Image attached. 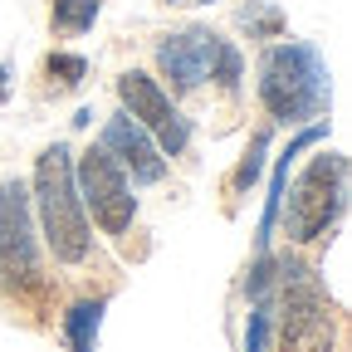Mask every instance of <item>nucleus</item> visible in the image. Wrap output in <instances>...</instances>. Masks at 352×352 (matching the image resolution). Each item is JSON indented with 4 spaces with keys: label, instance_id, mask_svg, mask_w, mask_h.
<instances>
[{
    "label": "nucleus",
    "instance_id": "1",
    "mask_svg": "<svg viewBox=\"0 0 352 352\" xmlns=\"http://www.w3.org/2000/svg\"><path fill=\"white\" fill-rule=\"evenodd\" d=\"M259 103L274 122H303V118H323L333 103V83H328V59L303 39H284L274 50H264L259 59Z\"/></svg>",
    "mask_w": 352,
    "mask_h": 352
},
{
    "label": "nucleus",
    "instance_id": "2",
    "mask_svg": "<svg viewBox=\"0 0 352 352\" xmlns=\"http://www.w3.org/2000/svg\"><path fill=\"white\" fill-rule=\"evenodd\" d=\"M30 201L39 206V230H44L50 254L59 264H83L88 250H94V235H88V215H83V201H78V186H74V152L64 142L39 152Z\"/></svg>",
    "mask_w": 352,
    "mask_h": 352
},
{
    "label": "nucleus",
    "instance_id": "3",
    "mask_svg": "<svg viewBox=\"0 0 352 352\" xmlns=\"http://www.w3.org/2000/svg\"><path fill=\"white\" fill-rule=\"evenodd\" d=\"M347 206V157L342 152H318L298 171V182L289 191V210H279L284 235L294 245H318L338 226V215Z\"/></svg>",
    "mask_w": 352,
    "mask_h": 352
},
{
    "label": "nucleus",
    "instance_id": "4",
    "mask_svg": "<svg viewBox=\"0 0 352 352\" xmlns=\"http://www.w3.org/2000/svg\"><path fill=\"white\" fill-rule=\"evenodd\" d=\"M50 279L39 264V240H34V210L25 182H0V294L25 303L44 298Z\"/></svg>",
    "mask_w": 352,
    "mask_h": 352
},
{
    "label": "nucleus",
    "instance_id": "5",
    "mask_svg": "<svg viewBox=\"0 0 352 352\" xmlns=\"http://www.w3.org/2000/svg\"><path fill=\"white\" fill-rule=\"evenodd\" d=\"M284 289V333L279 352H338V314L318 284V274L298 259L274 264Z\"/></svg>",
    "mask_w": 352,
    "mask_h": 352
},
{
    "label": "nucleus",
    "instance_id": "6",
    "mask_svg": "<svg viewBox=\"0 0 352 352\" xmlns=\"http://www.w3.org/2000/svg\"><path fill=\"white\" fill-rule=\"evenodd\" d=\"M74 186L83 201V215L98 220L103 235H122L138 215V196H132V182L122 176V166L103 152V147H88L74 162Z\"/></svg>",
    "mask_w": 352,
    "mask_h": 352
},
{
    "label": "nucleus",
    "instance_id": "7",
    "mask_svg": "<svg viewBox=\"0 0 352 352\" xmlns=\"http://www.w3.org/2000/svg\"><path fill=\"white\" fill-rule=\"evenodd\" d=\"M118 98H122V113H132L152 132V142L162 147V157H182L191 147V122L182 118V108L162 94V83L152 74H142V69L118 74Z\"/></svg>",
    "mask_w": 352,
    "mask_h": 352
},
{
    "label": "nucleus",
    "instance_id": "8",
    "mask_svg": "<svg viewBox=\"0 0 352 352\" xmlns=\"http://www.w3.org/2000/svg\"><path fill=\"white\" fill-rule=\"evenodd\" d=\"M118 166H122V176H132L138 186H152V182H162L166 176V157H162V147L152 142V132L132 118V113H113L108 122H103V142H98Z\"/></svg>",
    "mask_w": 352,
    "mask_h": 352
},
{
    "label": "nucleus",
    "instance_id": "9",
    "mask_svg": "<svg viewBox=\"0 0 352 352\" xmlns=\"http://www.w3.org/2000/svg\"><path fill=\"white\" fill-rule=\"evenodd\" d=\"M215 50H220V34L206 25H191V30L166 34L157 44V69H162V78H171L176 94H191V88H201L210 78Z\"/></svg>",
    "mask_w": 352,
    "mask_h": 352
},
{
    "label": "nucleus",
    "instance_id": "10",
    "mask_svg": "<svg viewBox=\"0 0 352 352\" xmlns=\"http://www.w3.org/2000/svg\"><path fill=\"white\" fill-rule=\"evenodd\" d=\"M103 308H108V298H78L64 314V342H69V352H94L98 347Z\"/></svg>",
    "mask_w": 352,
    "mask_h": 352
},
{
    "label": "nucleus",
    "instance_id": "11",
    "mask_svg": "<svg viewBox=\"0 0 352 352\" xmlns=\"http://www.w3.org/2000/svg\"><path fill=\"white\" fill-rule=\"evenodd\" d=\"M103 10V0H50V30L54 34H88Z\"/></svg>",
    "mask_w": 352,
    "mask_h": 352
},
{
    "label": "nucleus",
    "instance_id": "12",
    "mask_svg": "<svg viewBox=\"0 0 352 352\" xmlns=\"http://www.w3.org/2000/svg\"><path fill=\"white\" fill-rule=\"evenodd\" d=\"M44 78H50L54 94H69V88H78V83L88 78V59H83V54H64V50H54L50 59H44Z\"/></svg>",
    "mask_w": 352,
    "mask_h": 352
},
{
    "label": "nucleus",
    "instance_id": "13",
    "mask_svg": "<svg viewBox=\"0 0 352 352\" xmlns=\"http://www.w3.org/2000/svg\"><path fill=\"white\" fill-rule=\"evenodd\" d=\"M264 147H270V127H259V132H254L250 147H245V157H240V166H235V176H230V191H235V196H240L245 186L259 182V171H264Z\"/></svg>",
    "mask_w": 352,
    "mask_h": 352
},
{
    "label": "nucleus",
    "instance_id": "14",
    "mask_svg": "<svg viewBox=\"0 0 352 352\" xmlns=\"http://www.w3.org/2000/svg\"><path fill=\"white\" fill-rule=\"evenodd\" d=\"M240 74H245V59H240V50L220 39V50H215V64H210V78H215L220 88H226V94H235V88H240Z\"/></svg>",
    "mask_w": 352,
    "mask_h": 352
},
{
    "label": "nucleus",
    "instance_id": "15",
    "mask_svg": "<svg viewBox=\"0 0 352 352\" xmlns=\"http://www.w3.org/2000/svg\"><path fill=\"white\" fill-rule=\"evenodd\" d=\"M245 25H250V34H259V39H274V34L284 30V15L270 10L264 0H250V6H245Z\"/></svg>",
    "mask_w": 352,
    "mask_h": 352
},
{
    "label": "nucleus",
    "instance_id": "16",
    "mask_svg": "<svg viewBox=\"0 0 352 352\" xmlns=\"http://www.w3.org/2000/svg\"><path fill=\"white\" fill-rule=\"evenodd\" d=\"M264 338H270V303L254 298V308H250V333H245V352H264Z\"/></svg>",
    "mask_w": 352,
    "mask_h": 352
},
{
    "label": "nucleus",
    "instance_id": "17",
    "mask_svg": "<svg viewBox=\"0 0 352 352\" xmlns=\"http://www.w3.org/2000/svg\"><path fill=\"white\" fill-rule=\"evenodd\" d=\"M6 94H10V69L0 64V103H6Z\"/></svg>",
    "mask_w": 352,
    "mask_h": 352
},
{
    "label": "nucleus",
    "instance_id": "18",
    "mask_svg": "<svg viewBox=\"0 0 352 352\" xmlns=\"http://www.w3.org/2000/svg\"><path fill=\"white\" fill-rule=\"evenodd\" d=\"M171 6H182V0H171Z\"/></svg>",
    "mask_w": 352,
    "mask_h": 352
},
{
    "label": "nucleus",
    "instance_id": "19",
    "mask_svg": "<svg viewBox=\"0 0 352 352\" xmlns=\"http://www.w3.org/2000/svg\"><path fill=\"white\" fill-rule=\"evenodd\" d=\"M206 6H210V0H206Z\"/></svg>",
    "mask_w": 352,
    "mask_h": 352
}]
</instances>
